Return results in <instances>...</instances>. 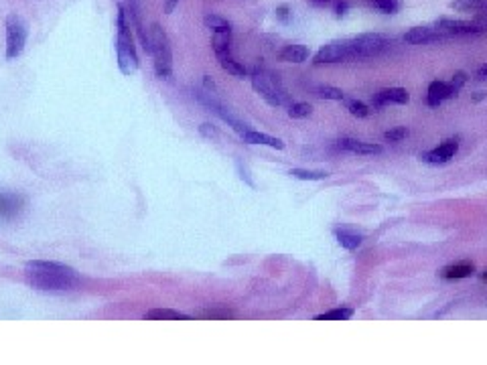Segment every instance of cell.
<instances>
[{"mask_svg": "<svg viewBox=\"0 0 487 365\" xmlns=\"http://www.w3.org/2000/svg\"><path fill=\"white\" fill-rule=\"evenodd\" d=\"M276 16H278L280 21H289V6H287V4L278 6V8H276Z\"/></svg>", "mask_w": 487, "mask_h": 365, "instance_id": "e575fe53", "label": "cell"}, {"mask_svg": "<svg viewBox=\"0 0 487 365\" xmlns=\"http://www.w3.org/2000/svg\"><path fill=\"white\" fill-rule=\"evenodd\" d=\"M29 25L27 21L16 13L6 16V59H16L27 45Z\"/></svg>", "mask_w": 487, "mask_h": 365, "instance_id": "8992f818", "label": "cell"}, {"mask_svg": "<svg viewBox=\"0 0 487 365\" xmlns=\"http://www.w3.org/2000/svg\"><path fill=\"white\" fill-rule=\"evenodd\" d=\"M483 280H487V272H486V274H483Z\"/></svg>", "mask_w": 487, "mask_h": 365, "instance_id": "60d3db41", "label": "cell"}, {"mask_svg": "<svg viewBox=\"0 0 487 365\" xmlns=\"http://www.w3.org/2000/svg\"><path fill=\"white\" fill-rule=\"evenodd\" d=\"M199 132H201L205 138L217 137V132H215V128H213L212 124H201V126H199Z\"/></svg>", "mask_w": 487, "mask_h": 365, "instance_id": "d6a6232c", "label": "cell"}, {"mask_svg": "<svg viewBox=\"0 0 487 365\" xmlns=\"http://www.w3.org/2000/svg\"><path fill=\"white\" fill-rule=\"evenodd\" d=\"M126 8V16H128V23L130 27L137 30L138 39L142 43V49L144 53L151 55L152 47H151V33L144 30V25H142V13H140V0H128V4L124 6Z\"/></svg>", "mask_w": 487, "mask_h": 365, "instance_id": "9c48e42d", "label": "cell"}, {"mask_svg": "<svg viewBox=\"0 0 487 365\" xmlns=\"http://www.w3.org/2000/svg\"><path fill=\"white\" fill-rule=\"evenodd\" d=\"M335 238H337L339 245H343L345 250H355L362 243V236L357 231H351V229H335Z\"/></svg>", "mask_w": 487, "mask_h": 365, "instance_id": "44dd1931", "label": "cell"}, {"mask_svg": "<svg viewBox=\"0 0 487 365\" xmlns=\"http://www.w3.org/2000/svg\"><path fill=\"white\" fill-rule=\"evenodd\" d=\"M205 317H231V313H205Z\"/></svg>", "mask_w": 487, "mask_h": 365, "instance_id": "ab89813d", "label": "cell"}, {"mask_svg": "<svg viewBox=\"0 0 487 365\" xmlns=\"http://www.w3.org/2000/svg\"><path fill=\"white\" fill-rule=\"evenodd\" d=\"M353 315L351 308H333L329 313H323L319 317H315L317 320H348Z\"/></svg>", "mask_w": 487, "mask_h": 365, "instance_id": "484cf974", "label": "cell"}, {"mask_svg": "<svg viewBox=\"0 0 487 365\" xmlns=\"http://www.w3.org/2000/svg\"><path fill=\"white\" fill-rule=\"evenodd\" d=\"M451 39L442 29H439L437 25H425V27H414L406 35L404 41L411 45H425V43H437V41H445Z\"/></svg>", "mask_w": 487, "mask_h": 365, "instance_id": "ba28073f", "label": "cell"}, {"mask_svg": "<svg viewBox=\"0 0 487 365\" xmlns=\"http://www.w3.org/2000/svg\"><path fill=\"white\" fill-rule=\"evenodd\" d=\"M203 23H205V27L210 30H231V25H229L224 16L219 15H205Z\"/></svg>", "mask_w": 487, "mask_h": 365, "instance_id": "d4e9b609", "label": "cell"}, {"mask_svg": "<svg viewBox=\"0 0 487 365\" xmlns=\"http://www.w3.org/2000/svg\"><path fill=\"white\" fill-rule=\"evenodd\" d=\"M252 88L258 91L260 98L268 104V106H287L289 104V95L282 88V83L278 81V77L274 76L270 69L266 67H256L252 71Z\"/></svg>", "mask_w": 487, "mask_h": 365, "instance_id": "277c9868", "label": "cell"}, {"mask_svg": "<svg viewBox=\"0 0 487 365\" xmlns=\"http://www.w3.org/2000/svg\"><path fill=\"white\" fill-rule=\"evenodd\" d=\"M348 110H350L351 116H355V118H367L372 114V110L365 106L364 102H357V100H350L348 102Z\"/></svg>", "mask_w": 487, "mask_h": 365, "instance_id": "f546056e", "label": "cell"}, {"mask_svg": "<svg viewBox=\"0 0 487 365\" xmlns=\"http://www.w3.org/2000/svg\"><path fill=\"white\" fill-rule=\"evenodd\" d=\"M445 100H451V91L447 81H432L428 86V93H426V104L430 108H437L442 104Z\"/></svg>", "mask_w": 487, "mask_h": 365, "instance_id": "2e32d148", "label": "cell"}, {"mask_svg": "<svg viewBox=\"0 0 487 365\" xmlns=\"http://www.w3.org/2000/svg\"><path fill=\"white\" fill-rule=\"evenodd\" d=\"M147 320H191L189 315L173 311V308H152L149 313H144Z\"/></svg>", "mask_w": 487, "mask_h": 365, "instance_id": "ffe728a7", "label": "cell"}, {"mask_svg": "<svg viewBox=\"0 0 487 365\" xmlns=\"http://www.w3.org/2000/svg\"><path fill=\"white\" fill-rule=\"evenodd\" d=\"M25 278L33 289L43 292H65L79 284V274L76 268L61 262L33 260L25 264Z\"/></svg>", "mask_w": 487, "mask_h": 365, "instance_id": "7a4b0ae2", "label": "cell"}, {"mask_svg": "<svg viewBox=\"0 0 487 365\" xmlns=\"http://www.w3.org/2000/svg\"><path fill=\"white\" fill-rule=\"evenodd\" d=\"M337 149L339 151L353 152V154H380L384 151L380 144H367V142H360L355 138H343V140H339Z\"/></svg>", "mask_w": 487, "mask_h": 365, "instance_id": "5bb4252c", "label": "cell"}, {"mask_svg": "<svg viewBox=\"0 0 487 365\" xmlns=\"http://www.w3.org/2000/svg\"><path fill=\"white\" fill-rule=\"evenodd\" d=\"M309 49L304 45H287L280 53H278V59L285 61V63H303V61L309 59Z\"/></svg>", "mask_w": 487, "mask_h": 365, "instance_id": "d6986e66", "label": "cell"}, {"mask_svg": "<svg viewBox=\"0 0 487 365\" xmlns=\"http://www.w3.org/2000/svg\"><path fill=\"white\" fill-rule=\"evenodd\" d=\"M408 102H411V95L404 88H388V90L378 91L372 98V104L376 108L386 106V104H408Z\"/></svg>", "mask_w": 487, "mask_h": 365, "instance_id": "4fadbf2b", "label": "cell"}, {"mask_svg": "<svg viewBox=\"0 0 487 365\" xmlns=\"http://www.w3.org/2000/svg\"><path fill=\"white\" fill-rule=\"evenodd\" d=\"M289 175L294 177V179H301V181H323V179H327V173H323V170H306V168H292Z\"/></svg>", "mask_w": 487, "mask_h": 365, "instance_id": "cb8c5ba5", "label": "cell"}, {"mask_svg": "<svg viewBox=\"0 0 487 365\" xmlns=\"http://www.w3.org/2000/svg\"><path fill=\"white\" fill-rule=\"evenodd\" d=\"M311 112H313V108L304 102H292L289 106L290 118H306V116H311Z\"/></svg>", "mask_w": 487, "mask_h": 365, "instance_id": "f1b7e54d", "label": "cell"}, {"mask_svg": "<svg viewBox=\"0 0 487 365\" xmlns=\"http://www.w3.org/2000/svg\"><path fill=\"white\" fill-rule=\"evenodd\" d=\"M465 83H467V74H465V71H457L455 76L451 77V81H447L449 91H451V98H457L459 91H461V88H463Z\"/></svg>", "mask_w": 487, "mask_h": 365, "instance_id": "83f0119b", "label": "cell"}, {"mask_svg": "<svg viewBox=\"0 0 487 365\" xmlns=\"http://www.w3.org/2000/svg\"><path fill=\"white\" fill-rule=\"evenodd\" d=\"M317 95L323 98V100H335V102H341L345 98L343 91L339 90V88H333V86H319L317 88Z\"/></svg>", "mask_w": 487, "mask_h": 365, "instance_id": "4316f807", "label": "cell"}, {"mask_svg": "<svg viewBox=\"0 0 487 365\" xmlns=\"http://www.w3.org/2000/svg\"><path fill=\"white\" fill-rule=\"evenodd\" d=\"M453 11H459V13H481V11H487V0H451L449 4Z\"/></svg>", "mask_w": 487, "mask_h": 365, "instance_id": "7402d4cb", "label": "cell"}, {"mask_svg": "<svg viewBox=\"0 0 487 365\" xmlns=\"http://www.w3.org/2000/svg\"><path fill=\"white\" fill-rule=\"evenodd\" d=\"M374 2V6L378 8V11H382V13H386V15H394L396 11H398V0H372Z\"/></svg>", "mask_w": 487, "mask_h": 365, "instance_id": "4dcf8cb0", "label": "cell"}, {"mask_svg": "<svg viewBox=\"0 0 487 365\" xmlns=\"http://www.w3.org/2000/svg\"><path fill=\"white\" fill-rule=\"evenodd\" d=\"M333 0H311V4L313 6H327V4H331Z\"/></svg>", "mask_w": 487, "mask_h": 365, "instance_id": "f35d334b", "label": "cell"}, {"mask_svg": "<svg viewBox=\"0 0 487 365\" xmlns=\"http://www.w3.org/2000/svg\"><path fill=\"white\" fill-rule=\"evenodd\" d=\"M475 77L477 79H487V63H483L479 69H477V74H475Z\"/></svg>", "mask_w": 487, "mask_h": 365, "instance_id": "8d00e7d4", "label": "cell"}, {"mask_svg": "<svg viewBox=\"0 0 487 365\" xmlns=\"http://www.w3.org/2000/svg\"><path fill=\"white\" fill-rule=\"evenodd\" d=\"M242 138L248 144H266V146H273V149H278V151L285 149V142L280 138H274L270 134H264V132H256V130H246Z\"/></svg>", "mask_w": 487, "mask_h": 365, "instance_id": "ac0fdd59", "label": "cell"}, {"mask_svg": "<svg viewBox=\"0 0 487 365\" xmlns=\"http://www.w3.org/2000/svg\"><path fill=\"white\" fill-rule=\"evenodd\" d=\"M439 29H442L449 37H459V35H479L483 33L481 27L475 21H459V18H439L435 23Z\"/></svg>", "mask_w": 487, "mask_h": 365, "instance_id": "8fae6325", "label": "cell"}, {"mask_svg": "<svg viewBox=\"0 0 487 365\" xmlns=\"http://www.w3.org/2000/svg\"><path fill=\"white\" fill-rule=\"evenodd\" d=\"M25 209V197L21 193L0 191V219H13Z\"/></svg>", "mask_w": 487, "mask_h": 365, "instance_id": "7c38bea8", "label": "cell"}, {"mask_svg": "<svg viewBox=\"0 0 487 365\" xmlns=\"http://www.w3.org/2000/svg\"><path fill=\"white\" fill-rule=\"evenodd\" d=\"M457 151H459V140L457 138H449L442 144H439L437 149L423 152L420 161H425L428 165H445V163H449L455 156Z\"/></svg>", "mask_w": 487, "mask_h": 365, "instance_id": "30bf717a", "label": "cell"}, {"mask_svg": "<svg viewBox=\"0 0 487 365\" xmlns=\"http://www.w3.org/2000/svg\"><path fill=\"white\" fill-rule=\"evenodd\" d=\"M212 47L217 59L229 57L231 55V30H213Z\"/></svg>", "mask_w": 487, "mask_h": 365, "instance_id": "9a60e30c", "label": "cell"}, {"mask_svg": "<svg viewBox=\"0 0 487 365\" xmlns=\"http://www.w3.org/2000/svg\"><path fill=\"white\" fill-rule=\"evenodd\" d=\"M486 98H487V91H477V93L473 95L471 100H473V102H481V100H486Z\"/></svg>", "mask_w": 487, "mask_h": 365, "instance_id": "74e56055", "label": "cell"}, {"mask_svg": "<svg viewBox=\"0 0 487 365\" xmlns=\"http://www.w3.org/2000/svg\"><path fill=\"white\" fill-rule=\"evenodd\" d=\"M151 47L156 76L161 79H168L173 76V49H171L168 35L159 23H152L151 27Z\"/></svg>", "mask_w": 487, "mask_h": 365, "instance_id": "5b68a950", "label": "cell"}, {"mask_svg": "<svg viewBox=\"0 0 487 365\" xmlns=\"http://www.w3.org/2000/svg\"><path fill=\"white\" fill-rule=\"evenodd\" d=\"M408 137V130L406 128H394V130H388L386 134H384V138L388 140V142H400L402 138Z\"/></svg>", "mask_w": 487, "mask_h": 365, "instance_id": "1f68e13d", "label": "cell"}, {"mask_svg": "<svg viewBox=\"0 0 487 365\" xmlns=\"http://www.w3.org/2000/svg\"><path fill=\"white\" fill-rule=\"evenodd\" d=\"M195 98H197V100H199V102H201V104H203V106L210 108V112H213L215 116H219L222 120L228 122V126H231V128H234V130H236V132H238L240 137H244V132L248 130V126H246V124H244V122L240 120V118H238L236 114H231L228 108L224 106V104H222V102H219V100H217V98L213 95V93L197 91V93H195Z\"/></svg>", "mask_w": 487, "mask_h": 365, "instance_id": "52a82bcc", "label": "cell"}, {"mask_svg": "<svg viewBox=\"0 0 487 365\" xmlns=\"http://www.w3.org/2000/svg\"><path fill=\"white\" fill-rule=\"evenodd\" d=\"M179 4V0H165V13L167 15H171L173 11H175V6Z\"/></svg>", "mask_w": 487, "mask_h": 365, "instance_id": "d590c367", "label": "cell"}, {"mask_svg": "<svg viewBox=\"0 0 487 365\" xmlns=\"http://www.w3.org/2000/svg\"><path fill=\"white\" fill-rule=\"evenodd\" d=\"M345 13H348V2H345V0L337 2V6H335V16H337V18H341Z\"/></svg>", "mask_w": 487, "mask_h": 365, "instance_id": "836d02e7", "label": "cell"}, {"mask_svg": "<svg viewBox=\"0 0 487 365\" xmlns=\"http://www.w3.org/2000/svg\"><path fill=\"white\" fill-rule=\"evenodd\" d=\"M473 272H475V264L469 262V260H465V262L451 264V266L442 268L441 276L447 278V280H459V278H469Z\"/></svg>", "mask_w": 487, "mask_h": 365, "instance_id": "e0dca14e", "label": "cell"}, {"mask_svg": "<svg viewBox=\"0 0 487 365\" xmlns=\"http://www.w3.org/2000/svg\"><path fill=\"white\" fill-rule=\"evenodd\" d=\"M217 61H219L222 69H226V71H228V74H231V76H236V77L248 76V69L244 67L240 61L234 59V55H229V57H224V59H217Z\"/></svg>", "mask_w": 487, "mask_h": 365, "instance_id": "603a6c76", "label": "cell"}, {"mask_svg": "<svg viewBox=\"0 0 487 365\" xmlns=\"http://www.w3.org/2000/svg\"><path fill=\"white\" fill-rule=\"evenodd\" d=\"M392 45V39L382 33H362L357 37H348V39H337L325 47H321L315 55V63H345V61L365 59L384 53L388 47Z\"/></svg>", "mask_w": 487, "mask_h": 365, "instance_id": "6da1fadb", "label": "cell"}, {"mask_svg": "<svg viewBox=\"0 0 487 365\" xmlns=\"http://www.w3.org/2000/svg\"><path fill=\"white\" fill-rule=\"evenodd\" d=\"M116 59L118 67L124 76H132L138 69V55L134 37H132V27L128 23L126 8L118 4V15H116Z\"/></svg>", "mask_w": 487, "mask_h": 365, "instance_id": "3957f363", "label": "cell"}]
</instances>
